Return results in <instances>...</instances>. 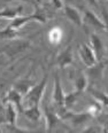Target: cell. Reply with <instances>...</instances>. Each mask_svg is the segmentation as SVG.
Returning <instances> with one entry per match:
<instances>
[{"label":"cell","instance_id":"18","mask_svg":"<svg viewBox=\"0 0 108 133\" xmlns=\"http://www.w3.org/2000/svg\"><path fill=\"white\" fill-rule=\"evenodd\" d=\"M34 86H35V80H31L29 78H22L13 85V88L18 91L22 95H26Z\"/></svg>","mask_w":108,"mask_h":133},{"label":"cell","instance_id":"6","mask_svg":"<svg viewBox=\"0 0 108 133\" xmlns=\"http://www.w3.org/2000/svg\"><path fill=\"white\" fill-rule=\"evenodd\" d=\"M78 54H79V59L83 62V64L85 66H87V68L94 65L98 62L97 56L94 54V51L92 49L90 44H87V43H82L79 45Z\"/></svg>","mask_w":108,"mask_h":133},{"label":"cell","instance_id":"17","mask_svg":"<svg viewBox=\"0 0 108 133\" xmlns=\"http://www.w3.org/2000/svg\"><path fill=\"white\" fill-rule=\"evenodd\" d=\"M74 85H75V90L78 91V92H85V91L90 86V82H88V78L86 76V74L84 72H78L76 75V77L74 78Z\"/></svg>","mask_w":108,"mask_h":133},{"label":"cell","instance_id":"25","mask_svg":"<svg viewBox=\"0 0 108 133\" xmlns=\"http://www.w3.org/2000/svg\"><path fill=\"white\" fill-rule=\"evenodd\" d=\"M100 125H101L102 127H104V130L108 133V116H105L104 118H101Z\"/></svg>","mask_w":108,"mask_h":133},{"label":"cell","instance_id":"19","mask_svg":"<svg viewBox=\"0 0 108 133\" xmlns=\"http://www.w3.org/2000/svg\"><path fill=\"white\" fill-rule=\"evenodd\" d=\"M7 130V133H47L46 130L38 129V130H29V129H23V127L17 126L16 124H5Z\"/></svg>","mask_w":108,"mask_h":133},{"label":"cell","instance_id":"1","mask_svg":"<svg viewBox=\"0 0 108 133\" xmlns=\"http://www.w3.org/2000/svg\"><path fill=\"white\" fill-rule=\"evenodd\" d=\"M48 78H49L48 74H45L43 76V78L40 79V82L35 84V86L26 95H23V108L38 106L40 103L44 98V94H45L46 87H47Z\"/></svg>","mask_w":108,"mask_h":133},{"label":"cell","instance_id":"4","mask_svg":"<svg viewBox=\"0 0 108 133\" xmlns=\"http://www.w3.org/2000/svg\"><path fill=\"white\" fill-rule=\"evenodd\" d=\"M43 112H44V118H45V130L47 133H52L60 125L61 122L63 121L61 119L60 115L58 114V111L55 110L53 106L45 104L43 107Z\"/></svg>","mask_w":108,"mask_h":133},{"label":"cell","instance_id":"14","mask_svg":"<svg viewBox=\"0 0 108 133\" xmlns=\"http://www.w3.org/2000/svg\"><path fill=\"white\" fill-rule=\"evenodd\" d=\"M22 115L24 116L26 118H28L30 122L32 123H38L41 117H43V112H41V109H40V106H32V107H29V108H23L22 110Z\"/></svg>","mask_w":108,"mask_h":133},{"label":"cell","instance_id":"24","mask_svg":"<svg viewBox=\"0 0 108 133\" xmlns=\"http://www.w3.org/2000/svg\"><path fill=\"white\" fill-rule=\"evenodd\" d=\"M101 16H102V21H104L105 25H106V31H108V10L105 7L101 8Z\"/></svg>","mask_w":108,"mask_h":133},{"label":"cell","instance_id":"9","mask_svg":"<svg viewBox=\"0 0 108 133\" xmlns=\"http://www.w3.org/2000/svg\"><path fill=\"white\" fill-rule=\"evenodd\" d=\"M90 45L92 47V49L94 51V54L97 56L98 61H102L104 56L106 55V49H105L104 41L100 38V36L96 32H92L90 35Z\"/></svg>","mask_w":108,"mask_h":133},{"label":"cell","instance_id":"12","mask_svg":"<svg viewBox=\"0 0 108 133\" xmlns=\"http://www.w3.org/2000/svg\"><path fill=\"white\" fill-rule=\"evenodd\" d=\"M74 62V55H73V46H67L62 52H60L56 56V64L59 68L65 69L67 66L71 65Z\"/></svg>","mask_w":108,"mask_h":133},{"label":"cell","instance_id":"28","mask_svg":"<svg viewBox=\"0 0 108 133\" xmlns=\"http://www.w3.org/2000/svg\"><path fill=\"white\" fill-rule=\"evenodd\" d=\"M0 133H2V130H1V127H0Z\"/></svg>","mask_w":108,"mask_h":133},{"label":"cell","instance_id":"23","mask_svg":"<svg viewBox=\"0 0 108 133\" xmlns=\"http://www.w3.org/2000/svg\"><path fill=\"white\" fill-rule=\"evenodd\" d=\"M49 39L52 40V43H54V41L59 43L61 39V31L58 29H52L51 33H49Z\"/></svg>","mask_w":108,"mask_h":133},{"label":"cell","instance_id":"15","mask_svg":"<svg viewBox=\"0 0 108 133\" xmlns=\"http://www.w3.org/2000/svg\"><path fill=\"white\" fill-rule=\"evenodd\" d=\"M23 12V6L22 5H18V6H7L5 8H2L0 10V18L2 20H14L17 16L21 15V13Z\"/></svg>","mask_w":108,"mask_h":133},{"label":"cell","instance_id":"13","mask_svg":"<svg viewBox=\"0 0 108 133\" xmlns=\"http://www.w3.org/2000/svg\"><path fill=\"white\" fill-rule=\"evenodd\" d=\"M7 102L13 103L14 106L17 108L18 112H21L22 110H23V95H22L18 91H16L15 88L12 87L7 92V94H6V96H5L4 102H2V103H7Z\"/></svg>","mask_w":108,"mask_h":133},{"label":"cell","instance_id":"20","mask_svg":"<svg viewBox=\"0 0 108 133\" xmlns=\"http://www.w3.org/2000/svg\"><path fill=\"white\" fill-rule=\"evenodd\" d=\"M18 31L13 29L12 26L7 25L4 29H0V40H14L17 39Z\"/></svg>","mask_w":108,"mask_h":133},{"label":"cell","instance_id":"27","mask_svg":"<svg viewBox=\"0 0 108 133\" xmlns=\"http://www.w3.org/2000/svg\"><path fill=\"white\" fill-rule=\"evenodd\" d=\"M106 57H107V60H108V48H107V51H106Z\"/></svg>","mask_w":108,"mask_h":133},{"label":"cell","instance_id":"3","mask_svg":"<svg viewBox=\"0 0 108 133\" xmlns=\"http://www.w3.org/2000/svg\"><path fill=\"white\" fill-rule=\"evenodd\" d=\"M93 116L88 111L76 112V111H71V110H67L61 116V119L65 123L69 124L71 127H79L84 125V124H86L87 122H90Z\"/></svg>","mask_w":108,"mask_h":133},{"label":"cell","instance_id":"2","mask_svg":"<svg viewBox=\"0 0 108 133\" xmlns=\"http://www.w3.org/2000/svg\"><path fill=\"white\" fill-rule=\"evenodd\" d=\"M65 99H66V93L62 88L60 76L59 74H55L53 82V92H52V101H53V107L60 115V117L68 110L65 107Z\"/></svg>","mask_w":108,"mask_h":133},{"label":"cell","instance_id":"5","mask_svg":"<svg viewBox=\"0 0 108 133\" xmlns=\"http://www.w3.org/2000/svg\"><path fill=\"white\" fill-rule=\"evenodd\" d=\"M29 46H30V43L28 40H21L20 38H17V39L12 40L9 44H7L6 46L2 47L0 53H4L8 55L9 57H13L15 55L20 54L21 52L26 51Z\"/></svg>","mask_w":108,"mask_h":133},{"label":"cell","instance_id":"10","mask_svg":"<svg viewBox=\"0 0 108 133\" xmlns=\"http://www.w3.org/2000/svg\"><path fill=\"white\" fill-rule=\"evenodd\" d=\"M5 107H4V110L1 112V117H0V121L5 124H16V119H17V108L14 106L13 103H4Z\"/></svg>","mask_w":108,"mask_h":133},{"label":"cell","instance_id":"26","mask_svg":"<svg viewBox=\"0 0 108 133\" xmlns=\"http://www.w3.org/2000/svg\"><path fill=\"white\" fill-rule=\"evenodd\" d=\"M51 1L56 9H61V8H63V6H65V5L62 4V0H51Z\"/></svg>","mask_w":108,"mask_h":133},{"label":"cell","instance_id":"29","mask_svg":"<svg viewBox=\"0 0 108 133\" xmlns=\"http://www.w3.org/2000/svg\"><path fill=\"white\" fill-rule=\"evenodd\" d=\"M106 2H107V5H108V0H107V1H106Z\"/></svg>","mask_w":108,"mask_h":133},{"label":"cell","instance_id":"11","mask_svg":"<svg viewBox=\"0 0 108 133\" xmlns=\"http://www.w3.org/2000/svg\"><path fill=\"white\" fill-rule=\"evenodd\" d=\"M63 14L76 26L83 25V15L78 10V8H76L75 6H71V5H65L63 6Z\"/></svg>","mask_w":108,"mask_h":133},{"label":"cell","instance_id":"7","mask_svg":"<svg viewBox=\"0 0 108 133\" xmlns=\"http://www.w3.org/2000/svg\"><path fill=\"white\" fill-rule=\"evenodd\" d=\"M91 26L92 29L99 30V31H106V25H105L102 18H99L97 16V14H94L91 9H84L83 13V25Z\"/></svg>","mask_w":108,"mask_h":133},{"label":"cell","instance_id":"22","mask_svg":"<svg viewBox=\"0 0 108 133\" xmlns=\"http://www.w3.org/2000/svg\"><path fill=\"white\" fill-rule=\"evenodd\" d=\"M79 133H107L100 124L99 125H90L82 130Z\"/></svg>","mask_w":108,"mask_h":133},{"label":"cell","instance_id":"8","mask_svg":"<svg viewBox=\"0 0 108 133\" xmlns=\"http://www.w3.org/2000/svg\"><path fill=\"white\" fill-rule=\"evenodd\" d=\"M106 65H107V61L102 60V61H98L94 65L87 68L86 76L88 78V82L97 83L104 78V72L106 70Z\"/></svg>","mask_w":108,"mask_h":133},{"label":"cell","instance_id":"30","mask_svg":"<svg viewBox=\"0 0 108 133\" xmlns=\"http://www.w3.org/2000/svg\"><path fill=\"white\" fill-rule=\"evenodd\" d=\"M1 20H2V18H0V21H1Z\"/></svg>","mask_w":108,"mask_h":133},{"label":"cell","instance_id":"21","mask_svg":"<svg viewBox=\"0 0 108 133\" xmlns=\"http://www.w3.org/2000/svg\"><path fill=\"white\" fill-rule=\"evenodd\" d=\"M82 93L78 92V91H73V92L66 94V99H65V107L67 108L68 110H71V108H73L75 104H76V102L78 101V99L81 98Z\"/></svg>","mask_w":108,"mask_h":133},{"label":"cell","instance_id":"16","mask_svg":"<svg viewBox=\"0 0 108 133\" xmlns=\"http://www.w3.org/2000/svg\"><path fill=\"white\" fill-rule=\"evenodd\" d=\"M87 90L94 101L99 102L102 107H108V93L107 92L100 90V88H97L94 86H88Z\"/></svg>","mask_w":108,"mask_h":133}]
</instances>
